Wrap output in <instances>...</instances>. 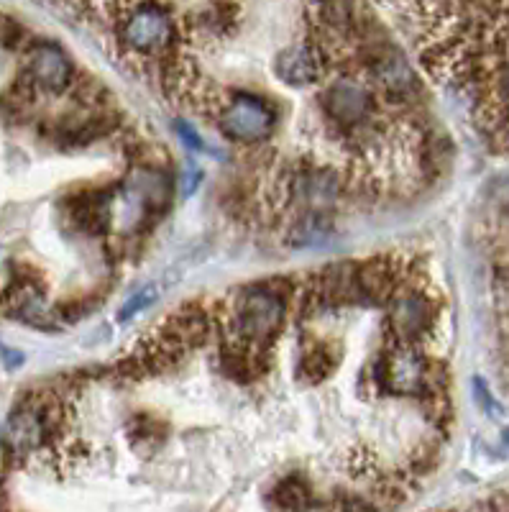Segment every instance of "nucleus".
<instances>
[{
    "instance_id": "nucleus-17",
    "label": "nucleus",
    "mask_w": 509,
    "mask_h": 512,
    "mask_svg": "<svg viewBox=\"0 0 509 512\" xmlns=\"http://www.w3.org/2000/svg\"><path fill=\"white\" fill-rule=\"evenodd\" d=\"M330 231V223L323 213H305L302 221L292 228V236H290V244L295 249H305V246H315L328 236Z\"/></svg>"
},
{
    "instance_id": "nucleus-5",
    "label": "nucleus",
    "mask_w": 509,
    "mask_h": 512,
    "mask_svg": "<svg viewBox=\"0 0 509 512\" xmlns=\"http://www.w3.org/2000/svg\"><path fill=\"white\" fill-rule=\"evenodd\" d=\"M277 126V111L267 100L249 93H233L228 105L220 113V128L223 134L241 144H261L274 134Z\"/></svg>"
},
{
    "instance_id": "nucleus-10",
    "label": "nucleus",
    "mask_w": 509,
    "mask_h": 512,
    "mask_svg": "<svg viewBox=\"0 0 509 512\" xmlns=\"http://www.w3.org/2000/svg\"><path fill=\"white\" fill-rule=\"evenodd\" d=\"M356 274H359L361 305H384L400 292L397 287L402 285L405 267L394 256H376L369 262L356 264Z\"/></svg>"
},
{
    "instance_id": "nucleus-14",
    "label": "nucleus",
    "mask_w": 509,
    "mask_h": 512,
    "mask_svg": "<svg viewBox=\"0 0 509 512\" xmlns=\"http://www.w3.org/2000/svg\"><path fill=\"white\" fill-rule=\"evenodd\" d=\"M274 72L284 85L292 88H305L313 85L320 77V57L315 44H302V47L284 49L274 62Z\"/></svg>"
},
{
    "instance_id": "nucleus-8",
    "label": "nucleus",
    "mask_w": 509,
    "mask_h": 512,
    "mask_svg": "<svg viewBox=\"0 0 509 512\" xmlns=\"http://www.w3.org/2000/svg\"><path fill=\"white\" fill-rule=\"evenodd\" d=\"M26 75L44 93H64L72 82V64L57 44L39 41L26 52Z\"/></svg>"
},
{
    "instance_id": "nucleus-15",
    "label": "nucleus",
    "mask_w": 509,
    "mask_h": 512,
    "mask_svg": "<svg viewBox=\"0 0 509 512\" xmlns=\"http://www.w3.org/2000/svg\"><path fill=\"white\" fill-rule=\"evenodd\" d=\"M128 438L131 446L141 448V451H157L164 441H167V425L154 415L139 413L128 420Z\"/></svg>"
},
{
    "instance_id": "nucleus-2",
    "label": "nucleus",
    "mask_w": 509,
    "mask_h": 512,
    "mask_svg": "<svg viewBox=\"0 0 509 512\" xmlns=\"http://www.w3.org/2000/svg\"><path fill=\"white\" fill-rule=\"evenodd\" d=\"M284 305L282 290H274L272 285H259L241 290L233 300L231 310V338L246 341L256 346H272L284 326Z\"/></svg>"
},
{
    "instance_id": "nucleus-13",
    "label": "nucleus",
    "mask_w": 509,
    "mask_h": 512,
    "mask_svg": "<svg viewBox=\"0 0 509 512\" xmlns=\"http://www.w3.org/2000/svg\"><path fill=\"white\" fill-rule=\"evenodd\" d=\"M343 351L341 346L320 336L302 338L300 354H297V374L307 384H323L330 374L341 367Z\"/></svg>"
},
{
    "instance_id": "nucleus-1",
    "label": "nucleus",
    "mask_w": 509,
    "mask_h": 512,
    "mask_svg": "<svg viewBox=\"0 0 509 512\" xmlns=\"http://www.w3.org/2000/svg\"><path fill=\"white\" fill-rule=\"evenodd\" d=\"M210 313L200 305H185L164 320V326L144 338L134 349L131 359L121 364V377L141 379L177 367L195 346L208 338Z\"/></svg>"
},
{
    "instance_id": "nucleus-18",
    "label": "nucleus",
    "mask_w": 509,
    "mask_h": 512,
    "mask_svg": "<svg viewBox=\"0 0 509 512\" xmlns=\"http://www.w3.org/2000/svg\"><path fill=\"white\" fill-rule=\"evenodd\" d=\"M154 297H157V290H154V287H149V290L139 292V295H136L134 300H131V303L123 305V310H121V320L134 318V315L139 313L141 308H146V305H149V303H154Z\"/></svg>"
},
{
    "instance_id": "nucleus-16",
    "label": "nucleus",
    "mask_w": 509,
    "mask_h": 512,
    "mask_svg": "<svg viewBox=\"0 0 509 512\" xmlns=\"http://www.w3.org/2000/svg\"><path fill=\"white\" fill-rule=\"evenodd\" d=\"M272 502L274 507H282V510H302V507L313 505V489L305 477L290 474L274 487Z\"/></svg>"
},
{
    "instance_id": "nucleus-12",
    "label": "nucleus",
    "mask_w": 509,
    "mask_h": 512,
    "mask_svg": "<svg viewBox=\"0 0 509 512\" xmlns=\"http://www.w3.org/2000/svg\"><path fill=\"white\" fill-rule=\"evenodd\" d=\"M123 187L146 210L149 218L162 216L169 205V198H172V180H169L167 172L157 167L131 169V175L126 177Z\"/></svg>"
},
{
    "instance_id": "nucleus-6",
    "label": "nucleus",
    "mask_w": 509,
    "mask_h": 512,
    "mask_svg": "<svg viewBox=\"0 0 509 512\" xmlns=\"http://www.w3.org/2000/svg\"><path fill=\"white\" fill-rule=\"evenodd\" d=\"M387 326L397 344H417L435 326V305L430 295L420 290L397 292L389 300Z\"/></svg>"
},
{
    "instance_id": "nucleus-11",
    "label": "nucleus",
    "mask_w": 509,
    "mask_h": 512,
    "mask_svg": "<svg viewBox=\"0 0 509 512\" xmlns=\"http://www.w3.org/2000/svg\"><path fill=\"white\" fill-rule=\"evenodd\" d=\"M272 346H256L238 341V338H228L223 349H220V369L226 372L228 379L238 384L254 382L264 372H269L272 356H269Z\"/></svg>"
},
{
    "instance_id": "nucleus-4",
    "label": "nucleus",
    "mask_w": 509,
    "mask_h": 512,
    "mask_svg": "<svg viewBox=\"0 0 509 512\" xmlns=\"http://www.w3.org/2000/svg\"><path fill=\"white\" fill-rule=\"evenodd\" d=\"M118 36L128 49L146 54V57H159L174 47L180 31H177L172 11L164 3L144 0L123 13L118 21Z\"/></svg>"
},
{
    "instance_id": "nucleus-9",
    "label": "nucleus",
    "mask_w": 509,
    "mask_h": 512,
    "mask_svg": "<svg viewBox=\"0 0 509 512\" xmlns=\"http://www.w3.org/2000/svg\"><path fill=\"white\" fill-rule=\"evenodd\" d=\"M292 200L307 213H323L341 195V180L333 169L302 167L290 180Z\"/></svg>"
},
{
    "instance_id": "nucleus-19",
    "label": "nucleus",
    "mask_w": 509,
    "mask_h": 512,
    "mask_svg": "<svg viewBox=\"0 0 509 512\" xmlns=\"http://www.w3.org/2000/svg\"><path fill=\"white\" fill-rule=\"evenodd\" d=\"M177 134H180V139L185 141V144H190L192 149H203V139L195 134V128L185 126V123H177Z\"/></svg>"
},
{
    "instance_id": "nucleus-3",
    "label": "nucleus",
    "mask_w": 509,
    "mask_h": 512,
    "mask_svg": "<svg viewBox=\"0 0 509 512\" xmlns=\"http://www.w3.org/2000/svg\"><path fill=\"white\" fill-rule=\"evenodd\" d=\"M376 390L389 392V395H428V392L443 387L435 382V372L423 351H417L412 344H397L392 349H384L374 359V372H371Z\"/></svg>"
},
{
    "instance_id": "nucleus-7",
    "label": "nucleus",
    "mask_w": 509,
    "mask_h": 512,
    "mask_svg": "<svg viewBox=\"0 0 509 512\" xmlns=\"http://www.w3.org/2000/svg\"><path fill=\"white\" fill-rule=\"evenodd\" d=\"M320 105H323L325 118L333 126L351 131V128H359L369 121L371 93L364 85L353 82L351 77H341L320 93Z\"/></svg>"
}]
</instances>
